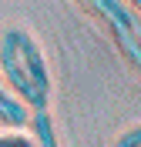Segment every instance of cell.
I'll use <instances>...</instances> for the list:
<instances>
[{"label":"cell","mask_w":141,"mask_h":147,"mask_svg":"<svg viewBox=\"0 0 141 147\" xmlns=\"http://www.w3.org/2000/svg\"><path fill=\"white\" fill-rule=\"evenodd\" d=\"M0 77L27 110L50 107V67H47L44 47L27 27H3L0 30Z\"/></svg>","instance_id":"1"},{"label":"cell","mask_w":141,"mask_h":147,"mask_svg":"<svg viewBox=\"0 0 141 147\" xmlns=\"http://www.w3.org/2000/svg\"><path fill=\"white\" fill-rule=\"evenodd\" d=\"M74 3L104 30L124 64L141 70V20L134 17L128 0H74Z\"/></svg>","instance_id":"2"},{"label":"cell","mask_w":141,"mask_h":147,"mask_svg":"<svg viewBox=\"0 0 141 147\" xmlns=\"http://www.w3.org/2000/svg\"><path fill=\"white\" fill-rule=\"evenodd\" d=\"M27 127H30V137H34L37 147H64V137H61L50 110H30Z\"/></svg>","instance_id":"3"},{"label":"cell","mask_w":141,"mask_h":147,"mask_svg":"<svg viewBox=\"0 0 141 147\" xmlns=\"http://www.w3.org/2000/svg\"><path fill=\"white\" fill-rule=\"evenodd\" d=\"M27 120H30V110L10 94V87L3 84V77H0V124L7 130H24Z\"/></svg>","instance_id":"4"},{"label":"cell","mask_w":141,"mask_h":147,"mask_svg":"<svg viewBox=\"0 0 141 147\" xmlns=\"http://www.w3.org/2000/svg\"><path fill=\"white\" fill-rule=\"evenodd\" d=\"M0 147H37V144H34V137L24 134V130H3V134H0Z\"/></svg>","instance_id":"5"},{"label":"cell","mask_w":141,"mask_h":147,"mask_svg":"<svg viewBox=\"0 0 141 147\" xmlns=\"http://www.w3.org/2000/svg\"><path fill=\"white\" fill-rule=\"evenodd\" d=\"M111 147H141V124H134V127L121 130V134L114 137Z\"/></svg>","instance_id":"6"},{"label":"cell","mask_w":141,"mask_h":147,"mask_svg":"<svg viewBox=\"0 0 141 147\" xmlns=\"http://www.w3.org/2000/svg\"><path fill=\"white\" fill-rule=\"evenodd\" d=\"M128 7H131V10H134V17L141 20V0H128Z\"/></svg>","instance_id":"7"}]
</instances>
